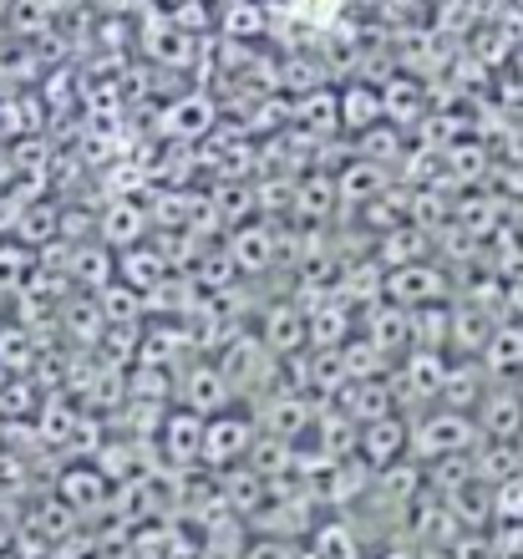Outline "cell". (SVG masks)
Masks as SVG:
<instances>
[{
    "label": "cell",
    "instance_id": "obj_1",
    "mask_svg": "<svg viewBox=\"0 0 523 559\" xmlns=\"http://www.w3.org/2000/svg\"><path fill=\"white\" fill-rule=\"evenodd\" d=\"M483 442V427L473 413H457V407H437L412 427V453L421 463H442V457H473Z\"/></svg>",
    "mask_w": 523,
    "mask_h": 559
},
{
    "label": "cell",
    "instance_id": "obj_2",
    "mask_svg": "<svg viewBox=\"0 0 523 559\" xmlns=\"http://www.w3.org/2000/svg\"><path fill=\"white\" fill-rule=\"evenodd\" d=\"M254 442H260V423L249 413H218L209 417L204 427V468L214 473H229L239 468V463H249V453H254Z\"/></svg>",
    "mask_w": 523,
    "mask_h": 559
},
{
    "label": "cell",
    "instance_id": "obj_3",
    "mask_svg": "<svg viewBox=\"0 0 523 559\" xmlns=\"http://www.w3.org/2000/svg\"><path fill=\"white\" fill-rule=\"evenodd\" d=\"M448 275L437 265H427V260H417V265H396L387 270V300L402 310H421V306H448Z\"/></svg>",
    "mask_w": 523,
    "mask_h": 559
},
{
    "label": "cell",
    "instance_id": "obj_4",
    "mask_svg": "<svg viewBox=\"0 0 523 559\" xmlns=\"http://www.w3.org/2000/svg\"><path fill=\"white\" fill-rule=\"evenodd\" d=\"M412 427H417V423H407L402 413L381 417V423H366L361 432H356V438H361L356 457H361V463H371L377 473L396 468V463H407V457H412Z\"/></svg>",
    "mask_w": 523,
    "mask_h": 559
},
{
    "label": "cell",
    "instance_id": "obj_5",
    "mask_svg": "<svg viewBox=\"0 0 523 559\" xmlns=\"http://www.w3.org/2000/svg\"><path fill=\"white\" fill-rule=\"evenodd\" d=\"M204 427H209V417L189 413V407L168 413L163 417V427H158L163 457H168L174 468H193V463H204Z\"/></svg>",
    "mask_w": 523,
    "mask_h": 559
},
{
    "label": "cell",
    "instance_id": "obj_6",
    "mask_svg": "<svg viewBox=\"0 0 523 559\" xmlns=\"http://www.w3.org/2000/svg\"><path fill=\"white\" fill-rule=\"evenodd\" d=\"M260 341L275 352V361H290L295 352L310 346V310H300L295 300H280V306L264 310V325H260Z\"/></svg>",
    "mask_w": 523,
    "mask_h": 559
},
{
    "label": "cell",
    "instance_id": "obj_7",
    "mask_svg": "<svg viewBox=\"0 0 523 559\" xmlns=\"http://www.w3.org/2000/svg\"><path fill=\"white\" fill-rule=\"evenodd\" d=\"M178 392H183V402H178V407H189V413H199V417L229 413L234 397H239V392H234V382L214 367V361H199V367L183 377V386H178Z\"/></svg>",
    "mask_w": 523,
    "mask_h": 559
},
{
    "label": "cell",
    "instance_id": "obj_8",
    "mask_svg": "<svg viewBox=\"0 0 523 559\" xmlns=\"http://www.w3.org/2000/svg\"><path fill=\"white\" fill-rule=\"evenodd\" d=\"M270 346L260 336H229V346L218 352V371L234 382V392H249V386H270L264 377V361H270Z\"/></svg>",
    "mask_w": 523,
    "mask_h": 559
},
{
    "label": "cell",
    "instance_id": "obj_9",
    "mask_svg": "<svg viewBox=\"0 0 523 559\" xmlns=\"http://www.w3.org/2000/svg\"><path fill=\"white\" fill-rule=\"evenodd\" d=\"M61 503L76 509V514H103L107 499H112V473H103V463H76V468L61 473Z\"/></svg>",
    "mask_w": 523,
    "mask_h": 559
},
{
    "label": "cell",
    "instance_id": "obj_10",
    "mask_svg": "<svg viewBox=\"0 0 523 559\" xmlns=\"http://www.w3.org/2000/svg\"><path fill=\"white\" fill-rule=\"evenodd\" d=\"M498 325H503V321H498L494 310L473 306V300H452V336H448V352L478 356V361H483L488 341L498 336Z\"/></svg>",
    "mask_w": 523,
    "mask_h": 559
},
{
    "label": "cell",
    "instance_id": "obj_11",
    "mask_svg": "<svg viewBox=\"0 0 523 559\" xmlns=\"http://www.w3.org/2000/svg\"><path fill=\"white\" fill-rule=\"evenodd\" d=\"M168 280H174V265H168V254H163L158 245H138V250L117 254V285L138 290L143 300L158 290V285H168Z\"/></svg>",
    "mask_w": 523,
    "mask_h": 559
},
{
    "label": "cell",
    "instance_id": "obj_12",
    "mask_svg": "<svg viewBox=\"0 0 523 559\" xmlns=\"http://www.w3.org/2000/svg\"><path fill=\"white\" fill-rule=\"evenodd\" d=\"M494 392V377L478 356H457L448 371V386H442V407H457V413H478L483 397Z\"/></svg>",
    "mask_w": 523,
    "mask_h": 559
},
{
    "label": "cell",
    "instance_id": "obj_13",
    "mask_svg": "<svg viewBox=\"0 0 523 559\" xmlns=\"http://www.w3.org/2000/svg\"><path fill=\"white\" fill-rule=\"evenodd\" d=\"M473 417H478V427H483V438L488 442H513L523 432V392H513V386L498 382Z\"/></svg>",
    "mask_w": 523,
    "mask_h": 559
},
{
    "label": "cell",
    "instance_id": "obj_14",
    "mask_svg": "<svg viewBox=\"0 0 523 559\" xmlns=\"http://www.w3.org/2000/svg\"><path fill=\"white\" fill-rule=\"evenodd\" d=\"M396 402H402V392H396V382H350L346 392H341V413L350 417V423H381V417L396 413Z\"/></svg>",
    "mask_w": 523,
    "mask_h": 559
},
{
    "label": "cell",
    "instance_id": "obj_15",
    "mask_svg": "<svg viewBox=\"0 0 523 559\" xmlns=\"http://www.w3.org/2000/svg\"><path fill=\"white\" fill-rule=\"evenodd\" d=\"M381 122H387V97H381V87H371V82L341 87V133L366 138L371 128H381Z\"/></svg>",
    "mask_w": 523,
    "mask_h": 559
},
{
    "label": "cell",
    "instance_id": "obj_16",
    "mask_svg": "<svg viewBox=\"0 0 523 559\" xmlns=\"http://www.w3.org/2000/svg\"><path fill=\"white\" fill-rule=\"evenodd\" d=\"M448 352H407L402 356V392L407 397H442V386H448Z\"/></svg>",
    "mask_w": 523,
    "mask_h": 559
},
{
    "label": "cell",
    "instance_id": "obj_17",
    "mask_svg": "<svg viewBox=\"0 0 523 559\" xmlns=\"http://www.w3.org/2000/svg\"><path fill=\"white\" fill-rule=\"evenodd\" d=\"M275 250H280V239H275V229H264V224H239L234 229V239H229V260L245 275H264V270L275 265Z\"/></svg>",
    "mask_w": 523,
    "mask_h": 559
},
{
    "label": "cell",
    "instance_id": "obj_18",
    "mask_svg": "<svg viewBox=\"0 0 523 559\" xmlns=\"http://www.w3.org/2000/svg\"><path fill=\"white\" fill-rule=\"evenodd\" d=\"M147 224H153V214H147V209L128 204V199H117V204L103 214V245L112 254L138 250V245H147Z\"/></svg>",
    "mask_w": 523,
    "mask_h": 559
},
{
    "label": "cell",
    "instance_id": "obj_19",
    "mask_svg": "<svg viewBox=\"0 0 523 559\" xmlns=\"http://www.w3.org/2000/svg\"><path fill=\"white\" fill-rule=\"evenodd\" d=\"M366 336L377 341L387 356H407L412 352V310L381 300V306L366 310Z\"/></svg>",
    "mask_w": 523,
    "mask_h": 559
},
{
    "label": "cell",
    "instance_id": "obj_20",
    "mask_svg": "<svg viewBox=\"0 0 523 559\" xmlns=\"http://www.w3.org/2000/svg\"><path fill=\"white\" fill-rule=\"evenodd\" d=\"M483 367H488L494 382H513V377H523V321L498 325V336L488 341V352H483Z\"/></svg>",
    "mask_w": 523,
    "mask_h": 559
},
{
    "label": "cell",
    "instance_id": "obj_21",
    "mask_svg": "<svg viewBox=\"0 0 523 559\" xmlns=\"http://www.w3.org/2000/svg\"><path fill=\"white\" fill-rule=\"evenodd\" d=\"M335 189H341L346 204H377V199H387V174H381V163H371V158H350L346 168L335 174Z\"/></svg>",
    "mask_w": 523,
    "mask_h": 559
},
{
    "label": "cell",
    "instance_id": "obj_22",
    "mask_svg": "<svg viewBox=\"0 0 523 559\" xmlns=\"http://www.w3.org/2000/svg\"><path fill=\"white\" fill-rule=\"evenodd\" d=\"M519 473H523V457L513 442H488V438L478 442V453H473V478H478V484L503 488L509 478H519Z\"/></svg>",
    "mask_w": 523,
    "mask_h": 559
},
{
    "label": "cell",
    "instance_id": "obj_23",
    "mask_svg": "<svg viewBox=\"0 0 523 559\" xmlns=\"http://www.w3.org/2000/svg\"><path fill=\"white\" fill-rule=\"evenodd\" d=\"M310 555L316 559H366V545L350 519H320V530L310 534Z\"/></svg>",
    "mask_w": 523,
    "mask_h": 559
},
{
    "label": "cell",
    "instance_id": "obj_24",
    "mask_svg": "<svg viewBox=\"0 0 523 559\" xmlns=\"http://www.w3.org/2000/svg\"><path fill=\"white\" fill-rule=\"evenodd\" d=\"M295 128L310 133V138L341 133V97H335V92H310V97H300V107H295Z\"/></svg>",
    "mask_w": 523,
    "mask_h": 559
},
{
    "label": "cell",
    "instance_id": "obj_25",
    "mask_svg": "<svg viewBox=\"0 0 523 559\" xmlns=\"http://www.w3.org/2000/svg\"><path fill=\"white\" fill-rule=\"evenodd\" d=\"M341 356H346V377L350 382H381L387 377V367H392V356L381 352L371 336H356L341 346Z\"/></svg>",
    "mask_w": 523,
    "mask_h": 559
},
{
    "label": "cell",
    "instance_id": "obj_26",
    "mask_svg": "<svg viewBox=\"0 0 523 559\" xmlns=\"http://www.w3.org/2000/svg\"><path fill=\"white\" fill-rule=\"evenodd\" d=\"M335 204H341V189H335L331 178L310 174V178H300V183H295V214H300V219L320 224Z\"/></svg>",
    "mask_w": 523,
    "mask_h": 559
},
{
    "label": "cell",
    "instance_id": "obj_27",
    "mask_svg": "<svg viewBox=\"0 0 523 559\" xmlns=\"http://www.w3.org/2000/svg\"><path fill=\"white\" fill-rule=\"evenodd\" d=\"M128 397L132 402H163V397H174V367H132Z\"/></svg>",
    "mask_w": 523,
    "mask_h": 559
},
{
    "label": "cell",
    "instance_id": "obj_28",
    "mask_svg": "<svg viewBox=\"0 0 523 559\" xmlns=\"http://www.w3.org/2000/svg\"><path fill=\"white\" fill-rule=\"evenodd\" d=\"M381 97H387V122H412V118H421V92L412 87L407 76H396L392 87H381Z\"/></svg>",
    "mask_w": 523,
    "mask_h": 559
},
{
    "label": "cell",
    "instance_id": "obj_29",
    "mask_svg": "<svg viewBox=\"0 0 523 559\" xmlns=\"http://www.w3.org/2000/svg\"><path fill=\"white\" fill-rule=\"evenodd\" d=\"M107 270H117V254H107V245L103 250H76L72 254V275L82 280V285H97V290H103L107 280H112Z\"/></svg>",
    "mask_w": 523,
    "mask_h": 559
},
{
    "label": "cell",
    "instance_id": "obj_30",
    "mask_svg": "<svg viewBox=\"0 0 523 559\" xmlns=\"http://www.w3.org/2000/svg\"><path fill=\"white\" fill-rule=\"evenodd\" d=\"M402 153V133H396V122H381V128H371V133L361 138V153L356 158H371V163H387Z\"/></svg>",
    "mask_w": 523,
    "mask_h": 559
},
{
    "label": "cell",
    "instance_id": "obj_31",
    "mask_svg": "<svg viewBox=\"0 0 523 559\" xmlns=\"http://www.w3.org/2000/svg\"><path fill=\"white\" fill-rule=\"evenodd\" d=\"M31 265H36V250H31L26 239H15V245H0V280H21Z\"/></svg>",
    "mask_w": 523,
    "mask_h": 559
},
{
    "label": "cell",
    "instance_id": "obj_32",
    "mask_svg": "<svg viewBox=\"0 0 523 559\" xmlns=\"http://www.w3.org/2000/svg\"><path fill=\"white\" fill-rule=\"evenodd\" d=\"M183 112H168V133H199L214 122V107L209 103H178Z\"/></svg>",
    "mask_w": 523,
    "mask_h": 559
},
{
    "label": "cell",
    "instance_id": "obj_33",
    "mask_svg": "<svg viewBox=\"0 0 523 559\" xmlns=\"http://www.w3.org/2000/svg\"><path fill=\"white\" fill-rule=\"evenodd\" d=\"M245 559H306V549L295 545V539H270V534H254V545H249Z\"/></svg>",
    "mask_w": 523,
    "mask_h": 559
},
{
    "label": "cell",
    "instance_id": "obj_34",
    "mask_svg": "<svg viewBox=\"0 0 523 559\" xmlns=\"http://www.w3.org/2000/svg\"><path fill=\"white\" fill-rule=\"evenodd\" d=\"M498 524H523V473L498 488Z\"/></svg>",
    "mask_w": 523,
    "mask_h": 559
},
{
    "label": "cell",
    "instance_id": "obj_35",
    "mask_svg": "<svg viewBox=\"0 0 523 559\" xmlns=\"http://www.w3.org/2000/svg\"><path fill=\"white\" fill-rule=\"evenodd\" d=\"M498 183H509V193H523V163H513V168H498Z\"/></svg>",
    "mask_w": 523,
    "mask_h": 559
},
{
    "label": "cell",
    "instance_id": "obj_36",
    "mask_svg": "<svg viewBox=\"0 0 523 559\" xmlns=\"http://www.w3.org/2000/svg\"><path fill=\"white\" fill-rule=\"evenodd\" d=\"M377 559H421V555L407 545H387V549H377Z\"/></svg>",
    "mask_w": 523,
    "mask_h": 559
},
{
    "label": "cell",
    "instance_id": "obj_37",
    "mask_svg": "<svg viewBox=\"0 0 523 559\" xmlns=\"http://www.w3.org/2000/svg\"><path fill=\"white\" fill-rule=\"evenodd\" d=\"M15 5H21V0H0V21H11V15H15Z\"/></svg>",
    "mask_w": 523,
    "mask_h": 559
},
{
    "label": "cell",
    "instance_id": "obj_38",
    "mask_svg": "<svg viewBox=\"0 0 523 559\" xmlns=\"http://www.w3.org/2000/svg\"><path fill=\"white\" fill-rule=\"evenodd\" d=\"M193 559H214V555H193Z\"/></svg>",
    "mask_w": 523,
    "mask_h": 559
}]
</instances>
